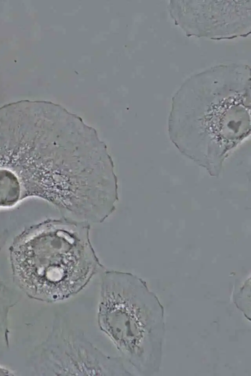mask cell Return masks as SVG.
<instances>
[{"mask_svg":"<svg viewBox=\"0 0 251 376\" xmlns=\"http://www.w3.org/2000/svg\"><path fill=\"white\" fill-rule=\"evenodd\" d=\"M141 281L128 272L102 274L98 323L124 362L139 369L145 335L144 291Z\"/></svg>","mask_w":251,"mask_h":376,"instance_id":"2","label":"cell"},{"mask_svg":"<svg viewBox=\"0 0 251 376\" xmlns=\"http://www.w3.org/2000/svg\"><path fill=\"white\" fill-rule=\"evenodd\" d=\"M37 376H130L121 357L107 355L63 316L54 319L46 339L33 349L28 361Z\"/></svg>","mask_w":251,"mask_h":376,"instance_id":"3","label":"cell"},{"mask_svg":"<svg viewBox=\"0 0 251 376\" xmlns=\"http://www.w3.org/2000/svg\"><path fill=\"white\" fill-rule=\"evenodd\" d=\"M16 375L15 371L0 365V376Z\"/></svg>","mask_w":251,"mask_h":376,"instance_id":"5","label":"cell"},{"mask_svg":"<svg viewBox=\"0 0 251 376\" xmlns=\"http://www.w3.org/2000/svg\"><path fill=\"white\" fill-rule=\"evenodd\" d=\"M19 292L7 286L0 279V340L9 345V313L20 300Z\"/></svg>","mask_w":251,"mask_h":376,"instance_id":"4","label":"cell"},{"mask_svg":"<svg viewBox=\"0 0 251 376\" xmlns=\"http://www.w3.org/2000/svg\"><path fill=\"white\" fill-rule=\"evenodd\" d=\"M91 225L61 218L39 226L12 261L19 288L46 303L77 294L104 270L91 244Z\"/></svg>","mask_w":251,"mask_h":376,"instance_id":"1","label":"cell"}]
</instances>
